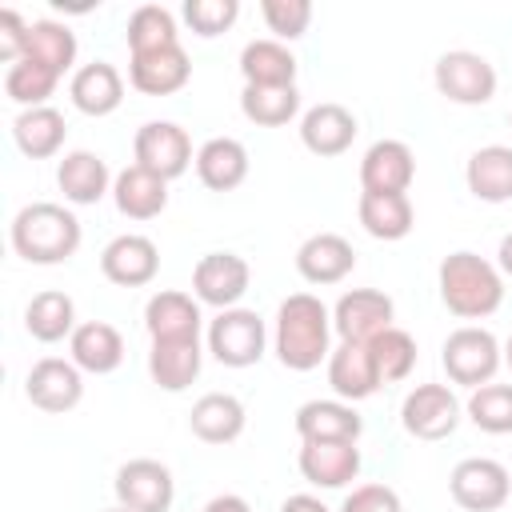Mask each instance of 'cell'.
Here are the masks:
<instances>
[{
	"instance_id": "obj_22",
	"label": "cell",
	"mask_w": 512,
	"mask_h": 512,
	"mask_svg": "<svg viewBox=\"0 0 512 512\" xmlns=\"http://www.w3.org/2000/svg\"><path fill=\"white\" fill-rule=\"evenodd\" d=\"M328 384L336 392V400H368L376 388H380V372H376V360H372V348L368 344H356V340H340L328 356Z\"/></svg>"
},
{
	"instance_id": "obj_45",
	"label": "cell",
	"mask_w": 512,
	"mask_h": 512,
	"mask_svg": "<svg viewBox=\"0 0 512 512\" xmlns=\"http://www.w3.org/2000/svg\"><path fill=\"white\" fill-rule=\"evenodd\" d=\"M280 512H332V508L320 496H312V492H296V496H288L280 504Z\"/></svg>"
},
{
	"instance_id": "obj_31",
	"label": "cell",
	"mask_w": 512,
	"mask_h": 512,
	"mask_svg": "<svg viewBox=\"0 0 512 512\" xmlns=\"http://www.w3.org/2000/svg\"><path fill=\"white\" fill-rule=\"evenodd\" d=\"M64 136H68L64 112L52 108V104L20 108L16 120H12V140H16V148H20L28 160H52V156L64 148Z\"/></svg>"
},
{
	"instance_id": "obj_1",
	"label": "cell",
	"mask_w": 512,
	"mask_h": 512,
	"mask_svg": "<svg viewBox=\"0 0 512 512\" xmlns=\"http://www.w3.org/2000/svg\"><path fill=\"white\" fill-rule=\"evenodd\" d=\"M332 308L312 292H292L276 308L272 352L288 372H312L332 356Z\"/></svg>"
},
{
	"instance_id": "obj_10",
	"label": "cell",
	"mask_w": 512,
	"mask_h": 512,
	"mask_svg": "<svg viewBox=\"0 0 512 512\" xmlns=\"http://www.w3.org/2000/svg\"><path fill=\"white\" fill-rule=\"evenodd\" d=\"M464 404L448 384H416L400 404V424L416 440H444L456 432Z\"/></svg>"
},
{
	"instance_id": "obj_26",
	"label": "cell",
	"mask_w": 512,
	"mask_h": 512,
	"mask_svg": "<svg viewBox=\"0 0 512 512\" xmlns=\"http://www.w3.org/2000/svg\"><path fill=\"white\" fill-rule=\"evenodd\" d=\"M112 200H116V212L128 220H156L168 208V180H160L140 164H128L112 180Z\"/></svg>"
},
{
	"instance_id": "obj_11",
	"label": "cell",
	"mask_w": 512,
	"mask_h": 512,
	"mask_svg": "<svg viewBox=\"0 0 512 512\" xmlns=\"http://www.w3.org/2000/svg\"><path fill=\"white\" fill-rule=\"evenodd\" d=\"M252 284V268L240 252H204L192 268V296L216 312L236 308Z\"/></svg>"
},
{
	"instance_id": "obj_25",
	"label": "cell",
	"mask_w": 512,
	"mask_h": 512,
	"mask_svg": "<svg viewBox=\"0 0 512 512\" xmlns=\"http://www.w3.org/2000/svg\"><path fill=\"white\" fill-rule=\"evenodd\" d=\"M300 476L316 488H344L360 476V448L348 440H320V444H300Z\"/></svg>"
},
{
	"instance_id": "obj_6",
	"label": "cell",
	"mask_w": 512,
	"mask_h": 512,
	"mask_svg": "<svg viewBox=\"0 0 512 512\" xmlns=\"http://www.w3.org/2000/svg\"><path fill=\"white\" fill-rule=\"evenodd\" d=\"M432 80H436V92L452 104H464V108H476V104H488L496 96V68L488 56L472 52V48H452L436 60L432 68Z\"/></svg>"
},
{
	"instance_id": "obj_34",
	"label": "cell",
	"mask_w": 512,
	"mask_h": 512,
	"mask_svg": "<svg viewBox=\"0 0 512 512\" xmlns=\"http://www.w3.org/2000/svg\"><path fill=\"white\" fill-rule=\"evenodd\" d=\"M76 52H80V44H76V32L68 24L32 20L20 60H32V64H40V68H48V72H56L64 80V72H72V64H76Z\"/></svg>"
},
{
	"instance_id": "obj_19",
	"label": "cell",
	"mask_w": 512,
	"mask_h": 512,
	"mask_svg": "<svg viewBox=\"0 0 512 512\" xmlns=\"http://www.w3.org/2000/svg\"><path fill=\"white\" fill-rule=\"evenodd\" d=\"M360 124L356 116L336 104V100H324V104H312L304 116H300V144L312 152V156H340L352 148Z\"/></svg>"
},
{
	"instance_id": "obj_4",
	"label": "cell",
	"mask_w": 512,
	"mask_h": 512,
	"mask_svg": "<svg viewBox=\"0 0 512 512\" xmlns=\"http://www.w3.org/2000/svg\"><path fill=\"white\" fill-rule=\"evenodd\" d=\"M440 364H444L452 384L480 388V384H492L496 368L504 364V348H500V340L488 328L460 324L456 332H448V340L440 348Z\"/></svg>"
},
{
	"instance_id": "obj_40",
	"label": "cell",
	"mask_w": 512,
	"mask_h": 512,
	"mask_svg": "<svg viewBox=\"0 0 512 512\" xmlns=\"http://www.w3.org/2000/svg\"><path fill=\"white\" fill-rule=\"evenodd\" d=\"M56 84H60V76L48 72V68H40V64H32V60H16V64L4 72V96H8L12 104H20V108H40V104H48V96L56 92Z\"/></svg>"
},
{
	"instance_id": "obj_29",
	"label": "cell",
	"mask_w": 512,
	"mask_h": 512,
	"mask_svg": "<svg viewBox=\"0 0 512 512\" xmlns=\"http://www.w3.org/2000/svg\"><path fill=\"white\" fill-rule=\"evenodd\" d=\"M244 424H248V412L232 392H204L188 416L192 436L204 444H232V440H240Z\"/></svg>"
},
{
	"instance_id": "obj_17",
	"label": "cell",
	"mask_w": 512,
	"mask_h": 512,
	"mask_svg": "<svg viewBox=\"0 0 512 512\" xmlns=\"http://www.w3.org/2000/svg\"><path fill=\"white\" fill-rule=\"evenodd\" d=\"M352 268H356V248L340 232H316L296 248V272L316 288L340 284L344 276H352Z\"/></svg>"
},
{
	"instance_id": "obj_43",
	"label": "cell",
	"mask_w": 512,
	"mask_h": 512,
	"mask_svg": "<svg viewBox=\"0 0 512 512\" xmlns=\"http://www.w3.org/2000/svg\"><path fill=\"white\" fill-rule=\"evenodd\" d=\"M340 512H404V504H400V492L388 484H356L344 496Z\"/></svg>"
},
{
	"instance_id": "obj_36",
	"label": "cell",
	"mask_w": 512,
	"mask_h": 512,
	"mask_svg": "<svg viewBox=\"0 0 512 512\" xmlns=\"http://www.w3.org/2000/svg\"><path fill=\"white\" fill-rule=\"evenodd\" d=\"M240 112H244V120L260 124V128H284L300 112V92H296V84H288V88L244 84L240 88Z\"/></svg>"
},
{
	"instance_id": "obj_7",
	"label": "cell",
	"mask_w": 512,
	"mask_h": 512,
	"mask_svg": "<svg viewBox=\"0 0 512 512\" xmlns=\"http://www.w3.org/2000/svg\"><path fill=\"white\" fill-rule=\"evenodd\" d=\"M448 492L464 512H496L512 496V472L492 456H468L452 468Z\"/></svg>"
},
{
	"instance_id": "obj_32",
	"label": "cell",
	"mask_w": 512,
	"mask_h": 512,
	"mask_svg": "<svg viewBox=\"0 0 512 512\" xmlns=\"http://www.w3.org/2000/svg\"><path fill=\"white\" fill-rule=\"evenodd\" d=\"M356 216L372 240H404L416 224V208L408 192H360Z\"/></svg>"
},
{
	"instance_id": "obj_41",
	"label": "cell",
	"mask_w": 512,
	"mask_h": 512,
	"mask_svg": "<svg viewBox=\"0 0 512 512\" xmlns=\"http://www.w3.org/2000/svg\"><path fill=\"white\" fill-rule=\"evenodd\" d=\"M260 16L272 32V40L288 44V40H300L312 24V4L308 0H260Z\"/></svg>"
},
{
	"instance_id": "obj_48",
	"label": "cell",
	"mask_w": 512,
	"mask_h": 512,
	"mask_svg": "<svg viewBox=\"0 0 512 512\" xmlns=\"http://www.w3.org/2000/svg\"><path fill=\"white\" fill-rule=\"evenodd\" d=\"M504 364H508V372H512V336L504 340Z\"/></svg>"
},
{
	"instance_id": "obj_14",
	"label": "cell",
	"mask_w": 512,
	"mask_h": 512,
	"mask_svg": "<svg viewBox=\"0 0 512 512\" xmlns=\"http://www.w3.org/2000/svg\"><path fill=\"white\" fill-rule=\"evenodd\" d=\"M100 272H104V280H112L120 288H144L160 272V248L144 232H120L104 244Z\"/></svg>"
},
{
	"instance_id": "obj_47",
	"label": "cell",
	"mask_w": 512,
	"mask_h": 512,
	"mask_svg": "<svg viewBox=\"0 0 512 512\" xmlns=\"http://www.w3.org/2000/svg\"><path fill=\"white\" fill-rule=\"evenodd\" d=\"M496 268L500 276H512V232L500 236V248H496Z\"/></svg>"
},
{
	"instance_id": "obj_33",
	"label": "cell",
	"mask_w": 512,
	"mask_h": 512,
	"mask_svg": "<svg viewBox=\"0 0 512 512\" xmlns=\"http://www.w3.org/2000/svg\"><path fill=\"white\" fill-rule=\"evenodd\" d=\"M240 76L244 84H260V88H288L296 84V56L288 44L264 36V40H248L240 48Z\"/></svg>"
},
{
	"instance_id": "obj_8",
	"label": "cell",
	"mask_w": 512,
	"mask_h": 512,
	"mask_svg": "<svg viewBox=\"0 0 512 512\" xmlns=\"http://www.w3.org/2000/svg\"><path fill=\"white\" fill-rule=\"evenodd\" d=\"M112 492H116V504L128 512H168L176 500V480H172L168 464H160L152 456H136L116 468Z\"/></svg>"
},
{
	"instance_id": "obj_49",
	"label": "cell",
	"mask_w": 512,
	"mask_h": 512,
	"mask_svg": "<svg viewBox=\"0 0 512 512\" xmlns=\"http://www.w3.org/2000/svg\"><path fill=\"white\" fill-rule=\"evenodd\" d=\"M108 512H128V508H120V504H116V508H108Z\"/></svg>"
},
{
	"instance_id": "obj_3",
	"label": "cell",
	"mask_w": 512,
	"mask_h": 512,
	"mask_svg": "<svg viewBox=\"0 0 512 512\" xmlns=\"http://www.w3.org/2000/svg\"><path fill=\"white\" fill-rule=\"evenodd\" d=\"M440 304L460 320H484L504 304V276L492 260L460 248L448 252L436 268Z\"/></svg>"
},
{
	"instance_id": "obj_50",
	"label": "cell",
	"mask_w": 512,
	"mask_h": 512,
	"mask_svg": "<svg viewBox=\"0 0 512 512\" xmlns=\"http://www.w3.org/2000/svg\"><path fill=\"white\" fill-rule=\"evenodd\" d=\"M508 124H512V112H508Z\"/></svg>"
},
{
	"instance_id": "obj_5",
	"label": "cell",
	"mask_w": 512,
	"mask_h": 512,
	"mask_svg": "<svg viewBox=\"0 0 512 512\" xmlns=\"http://www.w3.org/2000/svg\"><path fill=\"white\" fill-rule=\"evenodd\" d=\"M268 348V328L252 308H224L208 320V352L224 368H252Z\"/></svg>"
},
{
	"instance_id": "obj_21",
	"label": "cell",
	"mask_w": 512,
	"mask_h": 512,
	"mask_svg": "<svg viewBox=\"0 0 512 512\" xmlns=\"http://www.w3.org/2000/svg\"><path fill=\"white\" fill-rule=\"evenodd\" d=\"M112 180L116 176L108 172L104 156L100 152H88V148H72L56 164V184H60L64 200L68 204H80V208L84 204H100L112 192Z\"/></svg>"
},
{
	"instance_id": "obj_16",
	"label": "cell",
	"mask_w": 512,
	"mask_h": 512,
	"mask_svg": "<svg viewBox=\"0 0 512 512\" xmlns=\"http://www.w3.org/2000/svg\"><path fill=\"white\" fill-rule=\"evenodd\" d=\"M416 180V152L404 140H376L360 160V188L364 192H408Z\"/></svg>"
},
{
	"instance_id": "obj_42",
	"label": "cell",
	"mask_w": 512,
	"mask_h": 512,
	"mask_svg": "<svg viewBox=\"0 0 512 512\" xmlns=\"http://www.w3.org/2000/svg\"><path fill=\"white\" fill-rule=\"evenodd\" d=\"M180 16H184V24H188L196 36L212 40V36H220V32H228V28L236 24L240 4H236V0H184Z\"/></svg>"
},
{
	"instance_id": "obj_46",
	"label": "cell",
	"mask_w": 512,
	"mask_h": 512,
	"mask_svg": "<svg viewBox=\"0 0 512 512\" xmlns=\"http://www.w3.org/2000/svg\"><path fill=\"white\" fill-rule=\"evenodd\" d=\"M200 512H252L248 508V500L244 496H236V492H224V496H212Z\"/></svg>"
},
{
	"instance_id": "obj_37",
	"label": "cell",
	"mask_w": 512,
	"mask_h": 512,
	"mask_svg": "<svg viewBox=\"0 0 512 512\" xmlns=\"http://www.w3.org/2000/svg\"><path fill=\"white\" fill-rule=\"evenodd\" d=\"M128 52H156V48H168V44H180V32H176V16L164 8V4H140L132 16H128Z\"/></svg>"
},
{
	"instance_id": "obj_15",
	"label": "cell",
	"mask_w": 512,
	"mask_h": 512,
	"mask_svg": "<svg viewBox=\"0 0 512 512\" xmlns=\"http://www.w3.org/2000/svg\"><path fill=\"white\" fill-rule=\"evenodd\" d=\"M192 80V60L184 44H168L156 52H136L128 60V84L144 96H172Z\"/></svg>"
},
{
	"instance_id": "obj_9",
	"label": "cell",
	"mask_w": 512,
	"mask_h": 512,
	"mask_svg": "<svg viewBox=\"0 0 512 512\" xmlns=\"http://www.w3.org/2000/svg\"><path fill=\"white\" fill-rule=\"evenodd\" d=\"M132 152H136V164L156 172L160 180H176V176H184L196 164L192 140H188V132L176 120H148V124H140L136 140H132Z\"/></svg>"
},
{
	"instance_id": "obj_44",
	"label": "cell",
	"mask_w": 512,
	"mask_h": 512,
	"mask_svg": "<svg viewBox=\"0 0 512 512\" xmlns=\"http://www.w3.org/2000/svg\"><path fill=\"white\" fill-rule=\"evenodd\" d=\"M28 20L16 12V8H0V64H16L24 56V44H28Z\"/></svg>"
},
{
	"instance_id": "obj_35",
	"label": "cell",
	"mask_w": 512,
	"mask_h": 512,
	"mask_svg": "<svg viewBox=\"0 0 512 512\" xmlns=\"http://www.w3.org/2000/svg\"><path fill=\"white\" fill-rule=\"evenodd\" d=\"M24 328L32 340L40 344H60L64 336H72L80 324H76V304L68 292L60 288H48V292H36L24 308Z\"/></svg>"
},
{
	"instance_id": "obj_2",
	"label": "cell",
	"mask_w": 512,
	"mask_h": 512,
	"mask_svg": "<svg viewBox=\"0 0 512 512\" xmlns=\"http://www.w3.org/2000/svg\"><path fill=\"white\" fill-rule=\"evenodd\" d=\"M8 240H12V252L28 264H64L76 256L84 228L72 208L56 200H32L12 216Z\"/></svg>"
},
{
	"instance_id": "obj_30",
	"label": "cell",
	"mask_w": 512,
	"mask_h": 512,
	"mask_svg": "<svg viewBox=\"0 0 512 512\" xmlns=\"http://www.w3.org/2000/svg\"><path fill=\"white\" fill-rule=\"evenodd\" d=\"M464 184L484 204H508L512 200V148L508 144H484L464 164Z\"/></svg>"
},
{
	"instance_id": "obj_39",
	"label": "cell",
	"mask_w": 512,
	"mask_h": 512,
	"mask_svg": "<svg viewBox=\"0 0 512 512\" xmlns=\"http://www.w3.org/2000/svg\"><path fill=\"white\" fill-rule=\"evenodd\" d=\"M368 348H372L380 384H396V380H408L412 376V368H416V340H412V332H404V328L392 324Z\"/></svg>"
},
{
	"instance_id": "obj_28",
	"label": "cell",
	"mask_w": 512,
	"mask_h": 512,
	"mask_svg": "<svg viewBox=\"0 0 512 512\" xmlns=\"http://www.w3.org/2000/svg\"><path fill=\"white\" fill-rule=\"evenodd\" d=\"M204 368L200 340H152L148 348V376L164 392H184Z\"/></svg>"
},
{
	"instance_id": "obj_38",
	"label": "cell",
	"mask_w": 512,
	"mask_h": 512,
	"mask_svg": "<svg viewBox=\"0 0 512 512\" xmlns=\"http://www.w3.org/2000/svg\"><path fill=\"white\" fill-rule=\"evenodd\" d=\"M468 420L488 436H512V384H480L464 404Z\"/></svg>"
},
{
	"instance_id": "obj_18",
	"label": "cell",
	"mask_w": 512,
	"mask_h": 512,
	"mask_svg": "<svg viewBox=\"0 0 512 512\" xmlns=\"http://www.w3.org/2000/svg\"><path fill=\"white\" fill-rule=\"evenodd\" d=\"M144 328H148V340H200V328H204L200 300L188 292L164 288V292L148 296Z\"/></svg>"
},
{
	"instance_id": "obj_12",
	"label": "cell",
	"mask_w": 512,
	"mask_h": 512,
	"mask_svg": "<svg viewBox=\"0 0 512 512\" xmlns=\"http://www.w3.org/2000/svg\"><path fill=\"white\" fill-rule=\"evenodd\" d=\"M392 320H396V304L380 288H348L332 304V328L340 340L372 344L384 328H392Z\"/></svg>"
},
{
	"instance_id": "obj_27",
	"label": "cell",
	"mask_w": 512,
	"mask_h": 512,
	"mask_svg": "<svg viewBox=\"0 0 512 512\" xmlns=\"http://www.w3.org/2000/svg\"><path fill=\"white\" fill-rule=\"evenodd\" d=\"M196 176L212 192H232L248 180V148L236 136H212L196 148Z\"/></svg>"
},
{
	"instance_id": "obj_13",
	"label": "cell",
	"mask_w": 512,
	"mask_h": 512,
	"mask_svg": "<svg viewBox=\"0 0 512 512\" xmlns=\"http://www.w3.org/2000/svg\"><path fill=\"white\" fill-rule=\"evenodd\" d=\"M24 396H28L32 408H40L48 416L72 412L84 400V372L72 360H64V356H44V360H36L28 368Z\"/></svg>"
},
{
	"instance_id": "obj_23",
	"label": "cell",
	"mask_w": 512,
	"mask_h": 512,
	"mask_svg": "<svg viewBox=\"0 0 512 512\" xmlns=\"http://www.w3.org/2000/svg\"><path fill=\"white\" fill-rule=\"evenodd\" d=\"M68 96H72L76 112H84V116H112L124 104V76L108 60L80 64L68 80Z\"/></svg>"
},
{
	"instance_id": "obj_24",
	"label": "cell",
	"mask_w": 512,
	"mask_h": 512,
	"mask_svg": "<svg viewBox=\"0 0 512 512\" xmlns=\"http://www.w3.org/2000/svg\"><path fill=\"white\" fill-rule=\"evenodd\" d=\"M68 360L80 372H92V376L116 372L124 364V336H120V328L108 324V320H84L68 336Z\"/></svg>"
},
{
	"instance_id": "obj_20",
	"label": "cell",
	"mask_w": 512,
	"mask_h": 512,
	"mask_svg": "<svg viewBox=\"0 0 512 512\" xmlns=\"http://www.w3.org/2000/svg\"><path fill=\"white\" fill-rule=\"evenodd\" d=\"M296 436L300 444H320V440H348L356 444L360 432H364V420L360 412L348 404V400H308L296 408Z\"/></svg>"
}]
</instances>
